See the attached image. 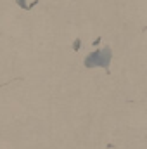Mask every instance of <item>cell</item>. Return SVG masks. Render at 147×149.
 <instances>
[{
  "instance_id": "cell-1",
  "label": "cell",
  "mask_w": 147,
  "mask_h": 149,
  "mask_svg": "<svg viewBox=\"0 0 147 149\" xmlns=\"http://www.w3.org/2000/svg\"><path fill=\"white\" fill-rule=\"evenodd\" d=\"M109 56H111V52H109V49H106V50H102V52H95L94 56H90L88 59H97V61H94L92 64L94 66H107L109 64ZM90 64V66H92Z\"/></svg>"
}]
</instances>
